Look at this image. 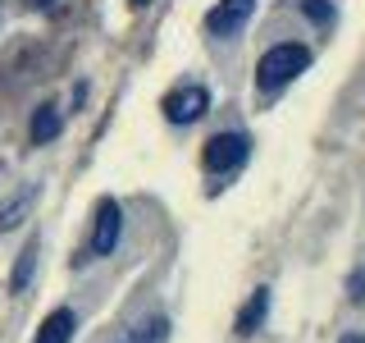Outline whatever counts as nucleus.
Here are the masks:
<instances>
[{"mask_svg": "<svg viewBox=\"0 0 365 343\" xmlns=\"http://www.w3.org/2000/svg\"><path fill=\"white\" fill-rule=\"evenodd\" d=\"M251 14H256V0H220V5L205 14V28H210L215 37H233V32L247 28Z\"/></svg>", "mask_w": 365, "mask_h": 343, "instance_id": "5", "label": "nucleus"}, {"mask_svg": "<svg viewBox=\"0 0 365 343\" xmlns=\"http://www.w3.org/2000/svg\"><path fill=\"white\" fill-rule=\"evenodd\" d=\"M338 343H365V334H342Z\"/></svg>", "mask_w": 365, "mask_h": 343, "instance_id": "13", "label": "nucleus"}, {"mask_svg": "<svg viewBox=\"0 0 365 343\" xmlns=\"http://www.w3.org/2000/svg\"><path fill=\"white\" fill-rule=\"evenodd\" d=\"M265 316H269V289H256V293L247 297V307L237 312V320H233L237 339H251L260 325H265Z\"/></svg>", "mask_w": 365, "mask_h": 343, "instance_id": "6", "label": "nucleus"}, {"mask_svg": "<svg viewBox=\"0 0 365 343\" xmlns=\"http://www.w3.org/2000/svg\"><path fill=\"white\" fill-rule=\"evenodd\" d=\"M128 5H133V9H142V5H151V0H128Z\"/></svg>", "mask_w": 365, "mask_h": 343, "instance_id": "14", "label": "nucleus"}, {"mask_svg": "<svg viewBox=\"0 0 365 343\" xmlns=\"http://www.w3.org/2000/svg\"><path fill=\"white\" fill-rule=\"evenodd\" d=\"M28 137H32L37 146L55 142V137H60V110H55V106H37V114H32V129H28Z\"/></svg>", "mask_w": 365, "mask_h": 343, "instance_id": "9", "label": "nucleus"}, {"mask_svg": "<svg viewBox=\"0 0 365 343\" xmlns=\"http://www.w3.org/2000/svg\"><path fill=\"white\" fill-rule=\"evenodd\" d=\"M32 5H51V0H32Z\"/></svg>", "mask_w": 365, "mask_h": 343, "instance_id": "15", "label": "nucleus"}, {"mask_svg": "<svg viewBox=\"0 0 365 343\" xmlns=\"http://www.w3.org/2000/svg\"><path fill=\"white\" fill-rule=\"evenodd\" d=\"M347 297H351V302H365V270H356L347 279Z\"/></svg>", "mask_w": 365, "mask_h": 343, "instance_id": "12", "label": "nucleus"}, {"mask_svg": "<svg viewBox=\"0 0 365 343\" xmlns=\"http://www.w3.org/2000/svg\"><path fill=\"white\" fill-rule=\"evenodd\" d=\"M297 5H302V14L311 19V23H319V28L334 23V5H329V0H297Z\"/></svg>", "mask_w": 365, "mask_h": 343, "instance_id": "11", "label": "nucleus"}, {"mask_svg": "<svg viewBox=\"0 0 365 343\" xmlns=\"http://www.w3.org/2000/svg\"><path fill=\"white\" fill-rule=\"evenodd\" d=\"M247 156H251V137L247 133H215L210 142H205V151H201L210 174H233V169L247 165Z\"/></svg>", "mask_w": 365, "mask_h": 343, "instance_id": "2", "label": "nucleus"}, {"mask_svg": "<svg viewBox=\"0 0 365 343\" xmlns=\"http://www.w3.org/2000/svg\"><path fill=\"white\" fill-rule=\"evenodd\" d=\"M32 270H37V238H32V243L23 247V257L14 261V274H9V293H23V289H28Z\"/></svg>", "mask_w": 365, "mask_h": 343, "instance_id": "10", "label": "nucleus"}, {"mask_svg": "<svg viewBox=\"0 0 365 343\" xmlns=\"http://www.w3.org/2000/svg\"><path fill=\"white\" fill-rule=\"evenodd\" d=\"M119 234H123V211L114 197H101L96 202V224H91V257H110L119 247Z\"/></svg>", "mask_w": 365, "mask_h": 343, "instance_id": "3", "label": "nucleus"}, {"mask_svg": "<svg viewBox=\"0 0 365 343\" xmlns=\"http://www.w3.org/2000/svg\"><path fill=\"white\" fill-rule=\"evenodd\" d=\"M306 69H311V46H302V41H279V46H269V51L260 55V64H256V87L265 91V96H274V91H283L297 74H306Z\"/></svg>", "mask_w": 365, "mask_h": 343, "instance_id": "1", "label": "nucleus"}, {"mask_svg": "<svg viewBox=\"0 0 365 343\" xmlns=\"http://www.w3.org/2000/svg\"><path fill=\"white\" fill-rule=\"evenodd\" d=\"M32 202H37V188H23V192H14V197L0 206V234L19 229V224H23V215L32 211Z\"/></svg>", "mask_w": 365, "mask_h": 343, "instance_id": "8", "label": "nucleus"}, {"mask_svg": "<svg viewBox=\"0 0 365 343\" xmlns=\"http://www.w3.org/2000/svg\"><path fill=\"white\" fill-rule=\"evenodd\" d=\"M205 110H210V91L201 83H187V87H178V91L165 96V119L169 124H197Z\"/></svg>", "mask_w": 365, "mask_h": 343, "instance_id": "4", "label": "nucleus"}, {"mask_svg": "<svg viewBox=\"0 0 365 343\" xmlns=\"http://www.w3.org/2000/svg\"><path fill=\"white\" fill-rule=\"evenodd\" d=\"M73 329H78V316L68 312V307H60V312H51L41 320V329H37V339L32 343H68L73 339Z\"/></svg>", "mask_w": 365, "mask_h": 343, "instance_id": "7", "label": "nucleus"}]
</instances>
